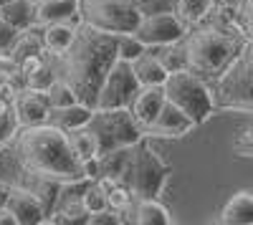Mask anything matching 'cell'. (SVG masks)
Here are the masks:
<instances>
[{"label":"cell","instance_id":"6da1fadb","mask_svg":"<svg viewBox=\"0 0 253 225\" xmlns=\"http://www.w3.org/2000/svg\"><path fill=\"white\" fill-rule=\"evenodd\" d=\"M56 76L74 89L76 99L86 107H96L99 89L109 69L117 64V33L99 31L79 23L71 46L63 53H48Z\"/></svg>","mask_w":253,"mask_h":225},{"label":"cell","instance_id":"7a4b0ae2","mask_svg":"<svg viewBox=\"0 0 253 225\" xmlns=\"http://www.w3.org/2000/svg\"><path fill=\"white\" fill-rule=\"evenodd\" d=\"M246 43V33L238 26L236 8L218 5L210 10L200 23L190 26L187 33L180 38L185 53V69L213 81L225 71V66L238 56Z\"/></svg>","mask_w":253,"mask_h":225},{"label":"cell","instance_id":"3957f363","mask_svg":"<svg viewBox=\"0 0 253 225\" xmlns=\"http://www.w3.org/2000/svg\"><path fill=\"white\" fill-rule=\"evenodd\" d=\"M13 150L18 165L26 172L51 177L58 182L89 180L86 162H81L74 154L66 132L48 124V121L36 127H20L13 139Z\"/></svg>","mask_w":253,"mask_h":225},{"label":"cell","instance_id":"277c9868","mask_svg":"<svg viewBox=\"0 0 253 225\" xmlns=\"http://www.w3.org/2000/svg\"><path fill=\"white\" fill-rule=\"evenodd\" d=\"M210 86H213L215 109L253 114V40H246L238 56Z\"/></svg>","mask_w":253,"mask_h":225},{"label":"cell","instance_id":"5b68a950","mask_svg":"<svg viewBox=\"0 0 253 225\" xmlns=\"http://www.w3.org/2000/svg\"><path fill=\"white\" fill-rule=\"evenodd\" d=\"M165 96L172 101L177 109H182L190 119L195 121V127L208 121L215 114V99H213V86L203 76L193 74L190 69H177L170 71L165 78Z\"/></svg>","mask_w":253,"mask_h":225},{"label":"cell","instance_id":"8992f818","mask_svg":"<svg viewBox=\"0 0 253 225\" xmlns=\"http://www.w3.org/2000/svg\"><path fill=\"white\" fill-rule=\"evenodd\" d=\"M170 177V165L152 150L150 137H142L129 150V165L124 172V182L129 185L132 195L139 197H157Z\"/></svg>","mask_w":253,"mask_h":225},{"label":"cell","instance_id":"52a82bcc","mask_svg":"<svg viewBox=\"0 0 253 225\" xmlns=\"http://www.w3.org/2000/svg\"><path fill=\"white\" fill-rule=\"evenodd\" d=\"M86 127L96 134L99 142V157L109 154L114 150L132 147L134 142L144 137V129L137 124L129 107H117V109H94Z\"/></svg>","mask_w":253,"mask_h":225},{"label":"cell","instance_id":"ba28073f","mask_svg":"<svg viewBox=\"0 0 253 225\" xmlns=\"http://www.w3.org/2000/svg\"><path fill=\"white\" fill-rule=\"evenodd\" d=\"M79 20L107 33H126L139 23L134 0H76Z\"/></svg>","mask_w":253,"mask_h":225},{"label":"cell","instance_id":"9c48e42d","mask_svg":"<svg viewBox=\"0 0 253 225\" xmlns=\"http://www.w3.org/2000/svg\"><path fill=\"white\" fill-rule=\"evenodd\" d=\"M139 89V81L134 76V69L129 61L117 58V64L109 69L107 78L99 89L96 107L94 109H117V107H129L132 99Z\"/></svg>","mask_w":253,"mask_h":225},{"label":"cell","instance_id":"30bf717a","mask_svg":"<svg viewBox=\"0 0 253 225\" xmlns=\"http://www.w3.org/2000/svg\"><path fill=\"white\" fill-rule=\"evenodd\" d=\"M185 33H187V26L175 15V10L142 15L137 28H134V36L142 40L144 46H167V43H175V40H180Z\"/></svg>","mask_w":253,"mask_h":225},{"label":"cell","instance_id":"8fae6325","mask_svg":"<svg viewBox=\"0 0 253 225\" xmlns=\"http://www.w3.org/2000/svg\"><path fill=\"white\" fill-rule=\"evenodd\" d=\"M195 129V121L190 119L182 109H177L172 101H165V107L160 109V114L144 127L147 137H157V139H180L187 132Z\"/></svg>","mask_w":253,"mask_h":225},{"label":"cell","instance_id":"7c38bea8","mask_svg":"<svg viewBox=\"0 0 253 225\" xmlns=\"http://www.w3.org/2000/svg\"><path fill=\"white\" fill-rule=\"evenodd\" d=\"M15 116H18V124L20 127H36V124H43L48 119L51 112V101L46 91H38V89H28L23 86L15 94Z\"/></svg>","mask_w":253,"mask_h":225},{"label":"cell","instance_id":"4fadbf2b","mask_svg":"<svg viewBox=\"0 0 253 225\" xmlns=\"http://www.w3.org/2000/svg\"><path fill=\"white\" fill-rule=\"evenodd\" d=\"M5 208L13 213L18 225H41L46 223V208L26 185H10Z\"/></svg>","mask_w":253,"mask_h":225},{"label":"cell","instance_id":"5bb4252c","mask_svg":"<svg viewBox=\"0 0 253 225\" xmlns=\"http://www.w3.org/2000/svg\"><path fill=\"white\" fill-rule=\"evenodd\" d=\"M165 101H167V96H165L162 84H157V86H139L134 99H132V104H129V112L137 119V124L144 129L160 114V109L165 107Z\"/></svg>","mask_w":253,"mask_h":225},{"label":"cell","instance_id":"9a60e30c","mask_svg":"<svg viewBox=\"0 0 253 225\" xmlns=\"http://www.w3.org/2000/svg\"><path fill=\"white\" fill-rule=\"evenodd\" d=\"M124 223H137V225H170V210L160 205L157 197H134V202L122 213Z\"/></svg>","mask_w":253,"mask_h":225},{"label":"cell","instance_id":"2e32d148","mask_svg":"<svg viewBox=\"0 0 253 225\" xmlns=\"http://www.w3.org/2000/svg\"><path fill=\"white\" fill-rule=\"evenodd\" d=\"M81 23L79 20V5L76 0H38L36 3V23Z\"/></svg>","mask_w":253,"mask_h":225},{"label":"cell","instance_id":"e0dca14e","mask_svg":"<svg viewBox=\"0 0 253 225\" xmlns=\"http://www.w3.org/2000/svg\"><path fill=\"white\" fill-rule=\"evenodd\" d=\"M132 69H134V76L139 81V86H157V84H165V78H167V71L162 66V61L157 58L155 48L152 46H147L134 61H132Z\"/></svg>","mask_w":253,"mask_h":225},{"label":"cell","instance_id":"ac0fdd59","mask_svg":"<svg viewBox=\"0 0 253 225\" xmlns=\"http://www.w3.org/2000/svg\"><path fill=\"white\" fill-rule=\"evenodd\" d=\"M218 223H223V225H253V192L238 190L223 205Z\"/></svg>","mask_w":253,"mask_h":225},{"label":"cell","instance_id":"d6986e66","mask_svg":"<svg viewBox=\"0 0 253 225\" xmlns=\"http://www.w3.org/2000/svg\"><path fill=\"white\" fill-rule=\"evenodd\" d=\"M91 112H94L91 107L81 104V101H74V104H66V107H51L46 121H48V124H53V127H58V129H63V132H71L76 127L86 124Z\"/></svg>","mask_w":253,"mask_h":225},{"label":"cell","instance_id":"ffe728a7","mask_svg":"<svg viewBox=\"0 0 253 225\" xmlns=\"http://www.w3.org/2000/svg\"><path fill=\"white\" fill-rule=\"evenodd\" d=\"M26 188H28L38 200H41V205L46 208V215H48V213H53V210H56V205H58V197H61V188H63V182L28 172V182H26Z\"/></svg>","mask_w":253,"mask_h":225},{"label":"cell","instance_id":"44dd1931","mask_svg":"<svg viewBox=\"0 0 253 225\" xmlns=\"http://www.w3.org/2000/svg\"><path fill=\"white\" fill-rule=\"evenodd\" d=\"M76 26L79 23H48V26H41V36H43V46H46V53H63L71 40L76 36Z\"/></svg>","mask_w":253,"mask_h":225},{"label":"cell","instance_id":"7402d4cb","mask_svg":"<svg viewBox=\"0 0 253 225\" xmlns=\"http://www.w3.org/2000/svg\"><path fill=\"white\" fill-rule=\"evenodd\" d=\"M15 61H23L28 56H43L46 53V46H43V36H41V26H31L26 31H20L18 38H15V43L10 46L8 51Z\"/></svg>","mask_w":253,"mask_h":225},{"label":"cell","instance_id":"603a6c76","mask_svg":"<svg viewBox=\"0 0 253 225\" xmlns=\"http://www.w3.org/2000/svg\"><path fill=\"white\" fill-rule=\"evenodd\" d=\"M0 18L8 20L18 31H26L36 26V0H10V3L0 5Z\"/></svg>","mask_w":253,"mask_h":225},{"label":"cell","instance_id":"cb8c5ba5","mask_svg":"<svg viewBox=\"0 0 253 225\" xmlns=\"http://www.w3.org/2000/svg\"><path fill=\"white\" fill-rule=\"evenodd\" d=\"M69 137V145L74 150V154L81 159V162H91L99 157V142H96V134L84 124V127H76L71 132H66Z\"/></svg>","mask_w":253,"mask_h":225},{"label":"cell","instance_id":"d4e9b609","mask_svg":"<svg viewBox=\"0 0 253 225\" xmlns=\"http://www.w3.org/2000/svg\"><path fill=\"white\" fill-rule=\"evenodd\" d=\"M215 8V0H177L175 3V15L190 28L200 23V20Z\"/></svg>","mask_w":253,"mask_h":225},{"label":"cell","instance_id":"484cf974","mask_svg":"<svg viewBox=\"0 0 253 225\" xmlns=\"http://www.w3.org/2000/svg\"><path fill=\"white\" fill-rule=\"evenodd\" d=\"M56 78L58 76H56V69H53V61H51V56H46L43 64L26 76V86L28 89H38V91H48Z\"/></svg>","mask_w":253,"mask_h":225},{"label":"cell","instance_id":"4316f807","mask_svg":"<svg viewBox=\"0 0 253 225\" xmlns=\"http://www.w3.org/2000/svg\"><path fill=\"white\" fill-rule=\"evenodd\" d=\"M147 46L142 43V40L134 36V31H126V33H117V58L122 61H132L144 51Z\"/></svg>","mask_w":253,"mask_h":225},{"label":"cell","instance_id":"83f0119b","mask_svg":"<svg viewBox=\"0 0 253 225\" xmlns=\"http://www.w3.org/2000/svg\"><path fill=\"white\" fill-rule=\"evenodd\" d=\"M20 124L15 116V107H0V150L15 139Z\"/></svg>","mask_w":253,"mask_h":225},{"label":"cell","instance_id":"f1b7e54d","mask_svg":"<svg viewBox=\"0 0 253 225\" xmlns=\"http://www.w3.org/2000/svg\"><path fill=\"white\" fill-rule=\"evenodd\" d=\"M134 202V195H132V190H129V185L126 182H117V185L107 192V205L112 208V210H117V213H124L126 208H129Z\"/></svg>","mask_w":253,"mask_h":225},{"label":"cell","instance_id":"f546056e","mask_svg":"<svg viewBox=\"0 0 253 225\" xmlns=\"http://www.w3.org/2000/svg\"><path fill=\"white\" fill-rule=\"evenodd\" d=\"M81 200H84V205H86L89 215L91 213H99L104 208H109L107 205V192L96 185V180H89L86 182V188H84V192H81Z\"/></svg>","mask_w":253,"mask_h":225},{"label":"cell","instance_id":"4dcf8cb0","mask_svg":"<svg viewBox=\"0 0 253 225\" xmlns=\"http://www.w3.org/2000/svg\"><path fill=\"white\" fill-rule=\"evenodd\" d=\"M46 94H48L51 107H66V104H74V101H79L76 94H74V89H71L63 78H56Z\"/></svg>","mask_w":253,"mask_h":225},{"label":"cell","instance_id":"1f68e13d","mask_svg":"<svg viewBox=\"0 0 253 225\" xmlns=\"http://www.w3.org/2000/svg\"><path fill=\"white\" fill-rule=\"evenodd\" d=\"M230 150H233L236 157H246L251 159L253 157V127H243L233 134L230 139Z\"/></svg>","mask_w":253,"mask_h":225},{"label":"cell","instance_id":"d6a6232c","mask_svg":"<svg viewBox=\"0 0 253 225\" xmlns=\"http://www.w3.org/2000/svg\"><path fill=\"white\" fill-rule=\"evenodd\" d=\"M238 26L246 33V40H253V0H241L236 8Z\"/></svg>","mask_w":253,"mask_h":225},{"label":"cell","instance_id":"836d02e7","mask_svg":"<svg viewBox=\"0 0 253 225\" xmlns=\"http://www.w3.org/2000/svg\"><path fill=\"white\" fill-rule=\"evenodd\" d=\"M175 3H177V0H134L139 15H152V13L175 10Z\"/></svg>","mask_w":253,"mask_h":225},{"label":"cell","instance_id":"e575fe53","mask_svg":"<svg viewBox=\"0 0 253 225\" xmlns=\"http://www.w3.org/2000/svg\"><path fill=\"white\" fill-rule=\"evenodd\" d=\"M119 223H124V218H122V213H117L112 208H104V210L89 215V225H119Z\"/></svg>","mask_w":253,"mask_h":225},{"label":"cell","instance_id":"d590c367","mask_svg":"<svg viewBox=\"0 0 253 225\" xmlns=\"http://www.w3.org/2000/svg\"><path fill=\"white\" fill-rule=\"evenodd\" d=\"M18 28L15 26H10L8 20H3L0 18V53H8L10 51V46L15 43V38H18Z\"/></svg>","mask_w":253,"mask_h":225},{"label":"cell","instance_id":"8d00e7d4","mask_svg":"<svg viewBox=\"0 0 253 225\" xmlns=\"http://www.w3.org/2000/svg\"><path fill=\"white\" fill-rule=\"evenodd\" d=\"M0 225H18L15 218H13V213L8 208H0Z\"/></svg>","mask_w":253,"mask_h":225},{"label":"cell","instance_id":"74e56055","mask_svg":"<svg viewBox=\"0 0 253 225\" xmlns=\"http://www.w3.org/2000/svg\"><path fill=\"white\" fill-rule=\"evenodd\" d=\"M8 192H10V185L0 182V208H5V202H8Z\"/></svg>","mask_w":253,"mask_h":225},{"label":"cell","instance_id":"f35d334b","mask_svg":"<svg viewBox=\"0 0 253 225\" xmlns=\"http://www.w3.org/2000/svg\"><path fill=\"white\" fill-rule=\"evenodd\" d=\"M5 3H10V0H0V5H5Z\"/></svg>","mask_w":253,"mask_h":225},{"label":"cell","instance_id":"ab89813d","mask_svg":"<svg viewBox=\"0 0 253 225\" xmlns=\"http://www.w3.org/2000/svg\"><path fill=\"white\" fill-rule=\"evenodd\" d=\"M36 3H38V0H36Z\"/></svg>","mask_w":253,"mask_h":225}]
</instances>
